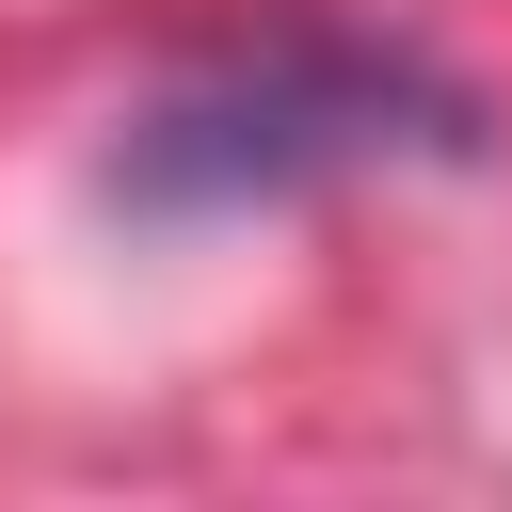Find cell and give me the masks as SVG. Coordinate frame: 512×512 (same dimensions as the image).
Wrapping results in <instances>:
<instances>
[{
  "instance_id": "obj_1",
  "label": "cell",
  "mask_w": 512,
  "mask_h": 512,
  "mask_svg": "<svg viewBox=\"0 0 512 512\" xmlns=\"http://www.w3.org/2000/svg\"><path fill=\"white\" fill-rule=\"evenodd\" d=\"M384 144H464V112L416 96V80L368 64V48L288 32V48H256V64L176 80V96L128 128L112 176L160 192V208H272V192H304V176H336V160H384Z\"/></svg>"
}]
</instances>
